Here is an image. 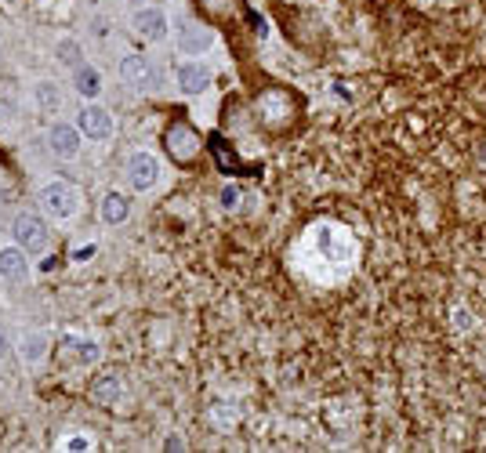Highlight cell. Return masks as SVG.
<instances>
[{
	"mask_svg": "<svg viewBox=\"0 0 486 453\" xmlns=\"http://www.w3.org/2000/svg\"><path fill=\"white\" fill-rule=\"evenodd\" d=\"M163 149H167V156L174 163H193L200 156V149H203V138L196 134L193 123L178 120V123H171V127L163 131Z\"/></svg>",
	"mask_w": 486,
	"mask_h": 453,
	"instance_id": "6da1fadb",
	"label": "cell"
},
{
	"mask_svg": "<svg viewBox=\"0 0 486 453\" xmlns=\"http://www.w3.org/2000/svg\"><path fill=\"white\" fill-rule=\"evenodd\" d=\"M40 207H44L55 221H69L73 214H76V207H80V196H76L73 182L51 178V182L40 188Z\"/></svg>",
	"mask_w": 486,
	"mask_h": 453,
	"instance_id": "7a4b0ae2",
	"label": "cell"
},
{
	"mask_svg": "<svg viewBox=\"0 0 486 453\" xmlns=\"http://www.w3.org/2000/svg\"><path fill=\"white\" fill-rule=\"evenodd\" d=\"M120 84L135 95H146L149 87H157V73H152V62L142 55H124L120 58Z\"/></svg>",
	"mask_w": 486,
	"mask_h": 453,
	"instance_id": "3957f363",
	"label": "cell"
},
{
	"mask_svg": "<svg viewBox=\"0 0 486 453\" xmlns=\"http://www.w3.org/2000/svg\"><path fill=\"white\" fill-rule=\"evenodd\" d=\"M127 182H131L135 193H149V188L160 182V160L152 153H146V149L131 153V160H127Z\"/></svg>",
	"mask_w": 486,
	"mask_h": 453,
	"instance_id": "277c9868",
	"label": "cell"
},
{
	"mask_svg": "<svg viewBox=\"0 0 486 453\" xmlns=\"http://www.w3.org/2000/svg\"><path fill=\"white\" fill-rule=\"evenodd\" d=\"M11 232H15V243L22 250H33V254H44L47 250V225L36 214H19Z\"/></svg>",
	"mask_w": 486,
	"mask_h": 453,
	"instance_id": "5b68a950",
	"label": "cell"
},
{
	"mask_svg": "<svg viewBox=\"0 0 486 453\" xmlns=\"http://www.w3.org/2000/svg\"><path fill=\"white\" fill-rule=\"evenodd\" d=\"M211 44H214V36L207 26H200V22H178V51L189 55V58H200V55H207L211 51Z\"/></svg>",
	"mask_w": 486,
	"mask_h": 453,
	"instance_id": "8992f818",
	"label": "cell"
},
{
	"mask_svg": "<svg viewBox=\"0 0 486 453\" xmlns=\"http://www.w3.org/2000/svg\"><path fill=\"white\" fill-rule=\"evenodd\" d=\"M76 127H80L84 138H91V142H106V138L113 134V117L106 106H84L80 117H76Z\"/></svg>",
	"mask_w": 486,
	"mask_h": 453,
	"instance_id": "52a82bcc",
	"label": "cell"
},
{
	"mask_svg": "<svg viewBox=\"0 0 486 453\" xmlns=\"http://www.w3.org/2000/svg\"><path fill=\"white\" fill-rule=\"evenodd\" d=\"M80 142H84V134L76 123H51L47 127V149L62 160H73L80 153Z\"/></svg>",
	"mask_w": 486,
	"mask_h": 453,
	"instance_id": "ba28073f",
	"label": "cell"
},
{
	"mask_svg": "<svg viewBox=\"0 0 486 453\" xmlns=\"http://www.w3.org/2000/svg\"><path fill=\"white\" fill-rule=\"evenodd\" d=\"M131 26H135L138 36H146V40H167V33H171V22L160 8H138L131 15Z\"/></svg>",
	"mask_w": 486,
	"mask_h": 453,
	"instance_id": "9c48e42d",
	"label": "cell"
},
{
	"mask_svg": "<svg viewBox=\"0 0 486 453\" xmlns=\"http://www.w3.org/2000/svg\"><path fill=\"white\" fill-rule=\"evenodd\" d=\"M174 80H178V91H182V95H200V91H207V87H211V69L203 66V62L189 58V62H178Z\"/></svg>",
	"mask_w": 486,
	"mask_h": 453,
	"instance_id": "30bf717a",
	"label": "cell"
},
{
	"mask_svg": "<svg viewBox=\"0 0 486 453\" xmlns=\"http://www.w3.org/2000/svg\"><path fill=\"white\" fill-rule=\"evenodd\" d=\"M0 280L8 283H25L30 280V258L22 247H4L0 250Z\"/></svg>",
	"mask_w": 486,
	"mask_h": 453,
	"instance_id": "8fae6325",
	"label": "cell"
},
{
	"mask_svg": "<svg viewBox=\"0 0 486 453\" xmlns=\"http://www.w3.org/2000/svg\"><path fill=\"white\" fill-rule=\"evenodd\" d=\"M124 395V381L117 374H102L91 381V402H98V406H113V402H120Z\"/></svg>",
	"mask_w": 486,
	"mask_h": 453,
	"instance_id": "7c38bea8",
	"label": "cell"
},
{
	"mask_svg": "<svg viewBox=\"0 0 486 453\" xmlns=\"http://www.w3.org/2000/svg\"><path fill=\"white\" fill-rule=\"evenodd\" d=\"M73 87L80 91L84 98H98L102 91V77H98V69L95 66H87V62H80V66L73 69Z\"/></svg>",
	"mask_w": 486,
	"mask_h": 453,
	"instance_id": "4fadbf2b",
	"label": "cell"
},
{
	"mask_svg": "<svg viewBox=\"0 0 486 453\" xmlns=\"http://www.w3.org/2000/svg\"><path fill=\"white\" fill-rule=\"evenodd\" d=\"M19 356H22L25 363L44 359V356H47V334H44V330H25L22 341H19Z\"/></svg>",
	"mask_w": 486,
	"mask_h": 453,
	"instance_id": "5bb4252c",
	"label": "cell"
},
{
	"mask_svg": "<svg viewBox=\"0 0 486 453\" xmlns=\"http://www.w3.org/2000/svg\"><path fill=\"white\" fill-rule=\"evenodd\" d=\"M127 214H131V204H127V196L109 193L106 199H102V221H106V225H124Z\"/></svg>",
	"mask_w": 486,
	"mask_h": 453,
	"instance_id": "9a60e30c",
	"label": "cell"
},
{
	"mask_svg": "<svg viewBox=\"0 0 486 453\" xmlns=\"http://www.w3.org/2000/svg\"><path fill=\"white\" fill-rule=\"evenodd\" d=\"M33 98H36V106H40L44 112L62 109V87L55 80H36L33 84Z\"/></svg>",
	"mask_w": 486,
	"mask_h": 453,
	"instance_id": "2e32d148",
	"label": "cell"
},
{
	"mask_svg": "<svg viewBox=\"0 0 486 453\" xmlns=\"http://www.w3.org/2000/svg\"><path fill=\"white\" fill-rule=\"evenodd\" d=\"M294 106V98L287 95V91H268V95H262V117L268 120V123H279V117Z\"/></svg>",
	"mask_w": 486,
	"mask_h": 453,
	"instance_id": "e0dca14e",
	"label": "cell"
},
{
	"mask_svg": "<svg viewBox=\"0 0 486 453\" xmlns=\"http://www.w3.org/2000/svg\"><path fill=\"white\" fill-rule=\"evenodd\" d=\"M62 345H66V348L73 352V356H76V363H95V359H98V345H95V341H80V337H66Z\"/></svg>",
	"mask_w": 486,
	"mask_h": 453,
	"instance_id": "ac0fdd59",
	"label": "cell"
},
{
	"mask_svg": "<svg viewBox=\"0 0 486 453\" xmlns=\"http://www.w3.org/2000/svg\"><path fill=\"white\" fill-rule=\"evenodd\" d=\"M58 58L76 69V66H80V44H76V40H62L58 44Z\"/></svg>",
	"mask_w": 486,
	"mask_h": 453,
	"instance_id": "d6986e66",
	"label": "cell"
},
{
	"mask_svg": "<svg viewBox=\"0 0 486 453\" xmlns=\"http://www.w3.org/2000/svg\"><path fill=\"white\" fill-rule=\"evenodd\" d=\"M200 4L207 11H214V15H225V11L233 8V0H200Z\"/></svg>",
	"mask_w": 486,
	"mask_h": 453,
	"instance_id": "ffe728a7",
	"label": "cell"
},
{
	"mask_svg": "<svg viewBox=\"0 0 486 453\" xmlns=\"http://www.w3.org/2000/svg\"><path fill=\"white\" fill-rule=\"evenodd\" d=\"M66 450H91V443H87L84 435H76V439H69V443H66Z\"/></svg>",
	"mask_w": 486,
	"mask_h": 453,
	"instance_id": "44dd1931",
	"label": "cell"
},
{
	"mask_svg": "<svg viewBox=\"0 0 486 453\" xmlns=\"http://www.w3.org/2000/svg\"><path fill=\"white\" fill-rule=\"evenodd\" d=\"M163 450H185V439H182V435H167V443H163Z\"/></svg>",
	"mask_w": 486,
	"mask_h": 453,
	"instance_id": "7402d4cb",
	"label": "cell"
},
{
	"mask_svg": "<svg viewBox=\"0 0 486 453\" xmlns=\"http://www.w3.org/2000/svg\"><path fill=\"white\" fill-rule=\"evenodd\" d=\"M236 199H240V193H236V188H225V196H222V204H225V207H233V204H236Z\"/></svg>",
	"mask_w": 486,
	"mask_h": 453,
	"instance_id": "603a6c76",
	"label": "cell"
},
{
	"mask_svg": "<svg viewBox=\"0 0 486 453\" xmlns=\"http://www.w3.org/2000/svg\"><path fill=\"white\" fill-rule=\"evenodd\" d=\"M8 348H11V345H8V337H4V330H0V359H4V356H8Z\"/></svg>",
	"mask_w": 486,
	"mask_h": 453,
	"instance_id": "cb8c5ba5",
	"label": "cell"
},
{
	"mask_svg": "<svg viewBox=\"0 0 486 453\" xmlns=\"http://www.w3.org/2000/svg\"><path fill=\"white\" fill-rule=\"evenodd\" d=\"M87 4H95V0H87Z\"/></svg>",
	"mask_w": 486,
	"mask_h": 453,
	"instance_id": "d4e9b609",
	"label": "cell"
}]
</instances>
